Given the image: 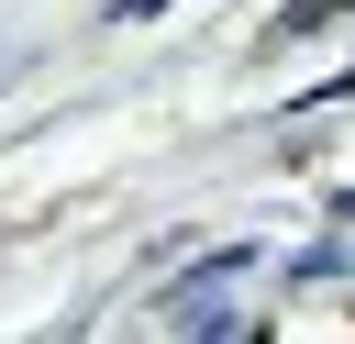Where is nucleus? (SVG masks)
Masks as SVG:
<instances>
[]
</instances>
